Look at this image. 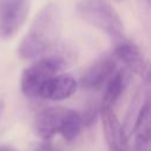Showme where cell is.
<instances>
[{
  "label": "cell",
  "instance_id": "cell-1",
  "mask_svg": "<svg viewBox=\"0 0 151 151\" xmlns=\"http://www.w3.org/2000/svg\"><path fill=\"white\" fill-rule=\"evenodd\" d=\"M60 32V9L55 4H46L35 14L27 33L22 38L18 47L19 57L27 60L45 54L58 44Z\"/></svg>",
  "mask_w": 151,
  "mask_h": 151
},
{
  "label": "cell",
  "instance_id": "cell-2",
  "mask_svg": "<svg viewBox=\"0 0 151 151\" xmlns=\"http://www.w3.org/2000/svg\"><path fill=\"white\" fill-rule=\"evenodd\" d=\"M74 60L76 53L71 47L57 44L52 50L40 55L38 60L24 70L20 79L22 93L28 98H37L44 81L72 65Z\"/></svg>",
  "mask_w": 151,
  "mask_h": 151
},
{
  "label": "cell",
  "instance_id": "cell-3",
  "mask_svg": "<svg viewBox=\"0 0 151 151\" xmlns=\"http://www.w3.org/2000/svg\"><path fill=\"white\" fill-rule=\"evenodd\" d=\"M77 13L85 22L106 33L113 40L124 37L122 19L109 0H80L77 4Z\"/></svg>",
  "mask_w": 151,
  "mask_h": 151
},
{
  "label": "cell",
  "instance_id": "cell-4",
  "mask_svg": "<svg viewBox=\"0 0 151 151\" xmlns=\"http://www.w3.org/2000/svg\"><path fill=\"white\" fill-rule=\"evenodd\" d=\"M28 0H0V35L12 38L27 19Z\"/></svg>",
  "mask_w": 151,
  "mask_h": 151
},
{
  "label": "cell",
  "instance_id": "cell-5",
  "mask_svg": "<svg viewBox=\"0 0 151 151\" xmlns=\"http://www.w3.org/2000/svg\"><path fill=\"white\" fill-rule=\"evenodd\" d=\"M113 54L117 60L124 63L125 68L143 79L149 78V65L139 47L125 37L114 40Z\"/></svg>",
  "mask_w": 151,
  "mask_h": 151
},
{
  "label": "cell",
  "instance_id": "cell-6",
  "mask_svg": "<svg viewBox=\"0 0 151 151\" xmlns=\"http://www.w3.org/2000/svg\"><path fill=\"white\" fill-rule=\"evenodd\" d=\"M117 70L114 54H105L98 58L81 76L80 86L85 90H99Z\"/></svg>",
  "mask_w": 151,
  "mask_h": 151
},
{
  "label": "cell",
  "instance_id": "cell-7",
  "mask_svg": "<svg viewBox=\"0 0 151 151\" xmlns=\"http://www.w3.org/2000/svg\"><path fill=\"white\" fill-rule=\"evenodd\" d=\"M70 109L63 106L47 107L38 113L34 120V130L39 138L50 140L57 133H60Z\"/></svg>",
  "mask_w": 151,
  "mask_h": 151
},
{
  "label": "cell",
  "instance_id": "cell-8",
  "mask_svg": "<svg viewBox=\"0 0 151 151\" xmlns=\"http://www.w3.org/2000/svg\"><path fill=\"white\" fill-rule=\"evenodd\" d=\"M99 114L101 118L103 132L110 151H127V138L113 111V106L100 104Z\"/></svg>",
  "mask_w": 151,
  "mask_h": 151
},
{
  "label": "cell",
  "instance_id": "cell-9",
  "mask_svg": "<svg viewBox=\"0 0 151 151\" xmlns=\"http://www.w3.org/2000/svg\"><path fill=\"white\" fill-rule=\"evenodd\" d=\"M77 80L68 74H55L40 86L38 97L47 100H64L70 98L77 90Z\"/></svg>",
  "mask_w": 151,
  "mask_h": 151
},
{
  "label": "cell",
  "instance_id": "cell-10",
  "mask_svg": "<svg viewBox=\"0 0 151 151\" xmlns=\"http://www.w3.org/2000/svg\"><path fill=\"white\" fill-rule=\"evenodd\" d=\"M132 133H134V150L136 151H149L150 136H151L149 94L145 97L143 104L140 105L137 112L134 124L132 127Z\"/></svg>",
  "mask_w": 151,
  "mask_h": 151
},
{
  "label": "cell",
  "instance_id": "cell-11",
  "mask_svg": "<svg viewBox=\"0 0 151 151\" xmlns=\"http://www.w3.org/2000/svg\"><path fill=\"white\" fill-rule=\"evenodd\" d=\"M130 81V71L127 68L116 70V72L110 77V79L104 85V96L101 104L114 106L119 97L125 91L127 84Z\"/></svg>",
  "mask_w": 151,
  "mask_h": 151
},
{
  "label": "cell",
  "instance_id": "cell-12",
  "mask_svg": "<svg viewBox=\"0 0 151 151\" xmlns=\"http://www.w3.org/2000/svg\"><path fill=\"white\" fill-rule=\"evenodd\" d=\"M83 127H84V125H83L80 113H78L73 110H70V112L65 119V123L63 125V129L60 131V134L64 137V139L66 142H72L80 134Z\"/></svg>",
  "mask_w": 151,
  "mask_h": 151
},
{
  "label": "cell",
  "instance_id": "cell-13",
  "mask_svg": "<svg viewBox=\"0 0 151 151\" xmlns=\"http://www.w3.org/2000/svg\"><path fill=\"white\" fill-rule=\"evenodd\" d=\"M98 114H99V110H98L96 106H91V107L86 109V110L84 111V113L80 114V116H81V120H83V125H84V126H90V125H92V124L94 123V120L97 119Z\"/></svg>",
  "mask_w": 151,
  "mask_h": 151
},
{
  "label": "cell",
  "instance_id": "cell-14",
  "mask_svg": "<svg viewBox=\"0 0 151 151\" xmlns=\"http://www.w3.org/2000/svg\"><path fill=\"white\" fill-rule=\"evenodd\" d=\"M9 151H12V150H9ZM39 151H54V150H53V149H52L50 145H45V146H42V147H41Z\"/></svg>",
  "mask_w": 151,
  "mask_h": 151
},
{
  "label": "cell",
  "instance_id": "cell-15",
  "mask_svg": "<svg viewBox=\"0 0 151 151\" xmlns=\"http://www.w3.org/2000/svg\"><path fill=\"white\" fill-rule=\"evenodd\" d=\"M11 149H8V147H6V146H0V151H9Z\"/></svg>",
  "mask_w": 151,
  "mask_h": 151
},
{
  "label": "cell",
  "instance_id": "cell-16",
  "mask_svg": "<svg viewBox=\"0 0 151 151\" xmlns=\"http://www.w3.org/2000/svg\"><path fill=\"white\" fill-rule=\"evenodd\" d=\"M117 1H120V0H117Z\"/></svg>",
  "mask_w": 151,
  "mask_h": 151
}]
</instances>
